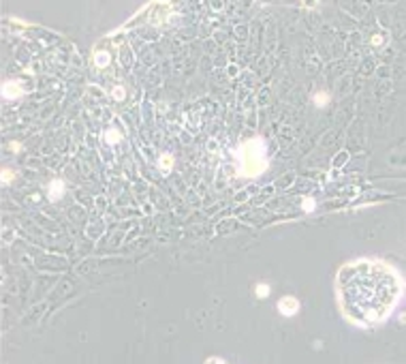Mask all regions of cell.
<instances>
[{
  "mask_svg": "<svg viewBox=\"0 0 406 364\" xmlns=\"http://www.w3.org/2000/svg\"><path fill=\"white\" fill-rule=\"evenodd\" d=\"M299 310V302L293 298V296H287V298H280L278 302V313L285 315V317H293Z\"/></svg>",
  "mask_w": 406,
  "mask_h": 364,
  "instance_id": "3",
  "label": "cell"
},
{
  "mask_svg": "<svg viewBox=\"0 0 406 364\" xmlns=\"http://www.w3.org/2000/svg\"><path fill=\"white\" fill-rule=\"evenodd\" d=\"M64 195V182L62 180H54L49 184V191H47V197L51 199V201H58L60 197Z\"/></svg>",
  "mask_w": 406,
  "mask_h": 364,
  "instance_id": "4",
  "label": "cell"
},
{
  "mask_svg": "<svg viewBox=\"0 0 406 364\" xmlns=\"http://www.w3.org/2000/svg\"><path fill=\"white\" fill-rule=\"evenodd\" d=\"M120 137H118V133H113V131H109L107 133V141H109V144H113V141H118Z\"/></svg>",
  "mask_w": 406,
  "mask_h": 364,
  "instance_id": "7",
  "label": "cell"
},
{
  "mask_svg": "<svg viewBox=\"0 0 406 364\" xmlns=\"http://www.w3.org/2000/svg\"><path fill=\"white\" fill-rule=\"evenodd\" d=\"M338 304L351 324L368 328L385 322L402 294L400 277L389 264L357 259L344 264L336 279Z\"/></svg>",
  "mask_w": 406,
  "mask_h": 364,
  "instance_id": "1",
  "label": "cell"
},
{
  "mask_svg": "<svg viewBox=\"0 0 406 364\" xmlns=\"http://www.w3.org/2000/svg\"><path fill=\"white\" fill-rule=\"evenodd\" d=\"M267 294H269V287L267 285H263V283H261V285H257V296L259 298H267Z\"/></svg>",
  "mask_w": 406,
  "mask_h": 364,
  "instance_id": "5",
  "label": "cell"
},
{
  "mask_svg": "<svg viewBox=\"0 0 406 364\" xmlns=\"http://www.w3.org/2000/svg\"><path fill=\"white\" fill-rule=\"evenodd\" d=\"M237 159H240V172L246 178H252V176H259L261 172H265L267 154H265L263 139H250L246 144H242Z\"/></svg>",
  "mask_w": 406,
  "mask_h": 364,
  "instance_id": "2",
  "label": "cell"
},
{
  "mask_svg": "<svg viewBox=\"0 0 406 364\" xmlns=\"http://www.w3.org/2000/svg\"><path fill=\"white\" fill-rule=\"evenodd\" d=\"M171 165H173V159L171 157H163L161 159V167H163V170H169Z\"/></svg>",
  "mask_w": 406,
  "mask_h": 364,
  "instance_id": "6",
  "label": "cell"
}]
</instances>
